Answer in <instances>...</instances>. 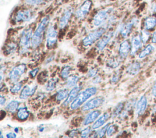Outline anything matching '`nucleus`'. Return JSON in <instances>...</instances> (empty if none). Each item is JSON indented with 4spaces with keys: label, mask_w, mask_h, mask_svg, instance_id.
Segmentation results:
<instances>
[{
    "label": "nucleus",
    "mask_w": 156,
    "mask_h": 138,
    "mask_svg": "<svg viewBox=\"0 0 156 138\" xmlns=\"http://www.w3.org/2000/svg\"><path fill=\"white\" fill-rule=\"evenodd\" d=\"M151 92H152V95L156 98V80H155L152 87V89H151Z\"/></svg>",
    "instance_id": "obj_43"
},
{
    "label": "nucleus",
    "mask_w": 156,
    "mask_h": 138,
    "mask_svg": "<svg viewBox=\"0 0 156 138\" xmlns=\"http://www.w3.org/2000/svg\"><path fill=\"white\" fill-rule=\"evenodd\" d=\"M108 27L105 24L102 26L99 27L94 29L92 32H90L82 40V44L85 47H88L92 45L93 43L99 40L107 32Z\"/></svg>",
    "instance_id": "obj_3"
},
{
    "label": "nucleus",
    "mask_w": 156,
    "mask_h": 138,
    "mask_svg": "<svg viewBox=\"0 0 156 138\" xmlns=\"http://www.w3.org/2000/svg\"><path fill=\"white\" fill-rule=\"evenodd\" d=\"M154 49H155V47L153 45L151 44H147L139 53L138 54L139 58H145L147 55L152 53V52L154 50Z\"/></svg>",
    "instance_id": "obj_23"
},
{
    "label": "nucleus",
    "mask_w": 156,
    "mask_h": 138,
    "mask_svg": "<svg viewBox=\"0 0 156 138\" xmlns=\"http://www.w3.org/2000/svg\"><path fill=\"white\" fill-rule=\"evenodd\" d=\"M105 102V98L102 96L95 97L86 102L82 106V111H87L93 109L101 106Z\"/></svg>",
    "instance_id": "obj_11"
},
{
    "label": "nucleus",
    "mask_w": 156,
    "mask_h": 138,
    "mask_svg": "<svg viewBox=\"0 0 156 138\" xmlns=\"http://www.w3.org/2000/svg\"><path fill=\"white\" fill-rule=\"evenodd\" d=\"M33 30L31 27L24 29L21 33L19 40L20 52L24 53L27 52L32 45V38Z\"/></svg>",
    "instance_id": "obj_4"
},
{
    "label": "nucleus",
    "mask_w": 156,
    "mask_h": 138,
    "mask_svg": "<svg viewBox=\"0 0 156 138\" xmlns=\"http://www.w3.org/2000/svg\"><path fill=\"white\" fill-rule=\"evenodd\" d=\"M97 92V88L92 86L85 89L84 91L80 92L76 98L71 103L70 108L72 110H74L81 106L83 103L89 99L91 97L94 95Z\"/></svg>",
    "instance_id": "obj_2"
},
{
    "label": "nucleus",
    "mask_w": 156,
    "mask_h": 138,
    "mask_svg": "<svg viewBox=\"0 0 156 138\" xmlns=\"http://www.w3.org/2000/svg\"><path fill=\"white\" fill-rule=\"evenodd\" d=\"M139 34H140V38L142 40V42H143V44H146L151 38V33L150 31H149L147 30H146L144 29H142L139 32Z\"/></svg>",
    "instance_id": "obj_28"
},
{
    "label": "nucleus",
    "mask_w": 156,
    "mask_h": 138,
    "mask_svg": "<svg viewBox=\"0 0 156 138\" xmlns=\"http://www.w3.org/2000/svg\"><path fill=\"white\" fill-rule=\"evenodd\" d=\"M115 32L113 30H109L105 32L104 35L96 43V48L98 50H102L105 49L112 38L115 35Z\"/></svg>",
    "instance_id": "obj_13"
},
{
    "label": "nucleus",
    "mask_w": 156,
    "mask_h": 138,
    "mask_svg": "<svg viewBox=\"0 0 156 138\" xmlns=\"http://www.w3.org/2000/svg\"><path fill=\"white\" fill-rule=\"evenodd\" d=\"M29 111L27 109L26 106L21 107L18 109L16 116L19 120H26L29 116Z\"/></svg>",
    "instance_id": "obj_24"
},
{
    "label": "nucleus",
    "mask_w": 156,
    "mask_h": 138,
    "mask_svg": "<svg viewBox=\"0 0 156 138\" xmlns=\"http://www.w3.org/2000/svg\"><path fill=\"white\" fill-rule=\"evenodd\" d=\"M136 102L135 99L130 100L126 103V105L125 106V110L127 111L131 110L135 106H136Z\"/></svg>",
    "instance_id": "obj_38"
},
{
    "label": "nucleus",
    "mask_w": 156,
    "mask_h": 138,
    "mask_svg": "<svg viewBox=\"0 0 156 138\" xmlns=\"http://www.w3.org/2000/svg\"><path fill=\"white\" fill-rule=\"evenodd\" d=\"M17 49V45L14 42H10L5 47V52L7 54H11L14 53Z\"/></svg>",
    "instance_id": "obj_32"
},
{
    "label": "nucleus",
    "mask_w": 156,
    "mask_h": 138,
    "mask_svg": "<svg viewBox=\"0 0 156 138\" xmlns=\"http://www.w3.org/2000/svg\"><path fill=\"white\" fill-rule=\"evenodd\" d=\"M98 72V69L95 67H91L88 72L87 73V76L89 78H93L97 74Z\"/></svg>",
    "instance_id": "obj_40"
},
{
    "label": "nucleus",
    "mask_w": 156,
    "mask_h": 138,
    "mask_svg": "<svg viewBox=\"0 0 156 138\" xmlns=\"http://www.w3.org/2000/svg\"><path fill=\"white\" fill-rule=\"evenodd\" d=\"M80 77L78 75H74L71 77H69L67 78L66 82V86L67 88H73L74 86H76L77 83L79 81Z\"/></svg>",
    "instance_id": "obj_27"
},
{
    "label": "nucleus",
    "mask_w": 156,
    "mask_h": 138,
    "mask_svg": "<svg viewBox=\"0 0 156 138\" xmlns=\"http://www.w3.org/2000/svg\"><path fill=\"white\" fill-rule=\"evenodd\" d=\"M49 22L50 18L49 16H46L41 19L35 30L33 33L32 38V47L36 48L42 43L44 35L46 33Z\"/></svg>",
    "instance_id": "obj_1"
},
{
    "label": "nucleus",
    "mask_w": 156,
    "mask_h": 138,
    "mask_svg": "<svg viewBox=\"0 0 156 138\" xmlns=\"http://www.w3.org/2000/svg\"><path fill=\"white\" fill-rule=\"evenodd\" d=\"M58 32L55 25L48 26L46 33V46L48 49L53 48L57 42Z\"/></svg>",
    "instance_id": "obj_8"
},
{
    "label": "nucleus",
    "mask_w": 156,
    "mask_h": 138,
    "mask_svg": "<svg viewBox=\"0 0 156 138\" xmlns=\"http://www.w3.org/2000/svg\"><path fill=\"white\" fill-rule=\"evenodd\" d=\"M91 131V130L90 126L86 127L85 128H84L83 130L80 131V136L82 137H87L90 134Z\"/></svg>",
    "instance_id": "obj_39"
},
{
    "label": "nucleus",
    "mask_w": 156,
    "mask_h": 138,
    "mask_svg": "<svg viewBox=\"0 0 156 138\" xmlns=\"http://www.w3.org/2000/svg\"><path fill=\"white\" fill-rule=\"evenodd\" d=\"M15 133H12V132H10L6 134V137L8 138H14L16 137V135Z\"/></svg>",
    "instance_id": "obj_47"
},
{
    "label": "nucleus",
    "mask_w": 156,
    "mask_h": 138,
    "mask_svg": "<svg viewBox=\"0 0 156 138\" xmlns=\"http://www.w3.org/2000/svg\"><path fill=\"white\" fill-rule=\"evenodd\" d=\"M6 102V99L5 98V97H4L3 95H1V99H0V104H1V106H2Z\"/></svg>",
    "instance_id": "obj_48"
},
{
    "label": "nucleus",
    "mask_w": 156,
    "mask_h": 138,
    "mask_svg": "<svg viewBox=\"0 0 156 138\" xmlns=\"http://www.w3.org/2000/svg\"><path fill=\"white\" fill-rule=\"evenodd\" d=\"M147 106V99L146 96H141L136 103V112L138 116H141L145 112Z\"/></svg>",
    "instance_id": "obj_19"
},
{
    "label": "nucleus",
    "mask_w": 156,
    "mask_h": 138,
    "mask_svg": "<svg viewBox=\"0 0 156 138\" xmlns=\"http://www.w3.org/2000/svg\"><path fill=\"white\" fill-rule=\"evenodd\" d=\"M73 13L74 10L72 7H68L65 9L58 20V27L60 29H64L68 25Z\"/></svg>",
    "instance_id": "obj_12"
},
{
    "label": "nucleus",
    "mask_w": 156,
    "mask_h": 138,
    "mask_svg": "<svg viewBox=\"0 0 156 138\" xmlns=\"http://www.w3.org/2000/svg\"><path fill=\"white\" fill-rule=\"evenodd\" d=\"M110 125V123H108L107 124H106L105 125H104V126H102L99 130H98V131L94 134L93 137H102L104 136V135L107 133V130L108 128Z\"/></svg>",
    "instance_id": "obj_33"
},
{
    "label": "nucleus",
    "mask_w": 156,
    "mask_h": 138,
    "mask_svg": "<svg viewBox=\"0 0 156 138\" xmlns=\"http://www.w3.org/2000/svg\"><path fill=\"white\" fill-rule=\"evenodd\" d=\"M117 131V126L116 125H109L107 130V135L108 136H110L115 134Z\"/></svg>",
    "instance_id": "obj_37"
},
{
    "label": "nucleus",
    "mask_w": 156,
    "mask_h": 138,
    "mask_svg": "<svg viewBox=\"0 0 156 138\" xmlns=\"http://www.w3.org/2000/svg\"><path fill=\"white\" fill-rule=\"evenodd\" d=\"M14 131L16 133H18L19 132V128L18 127H15L14 128Z\"/></svg>",
    "instance_id": "obj_51"
},
{
    "label": "nucleus",
    "mask_w": 156,
    "mask_h": 138,
    "mask_svg": "<svg viewBox=\"0 0 156 138\" xmlns=\"http://www.w3.org/2000/svg\"><path fill=\"white\" fill-rule=\"evenodd\" d=\"M37 88V86L35 84L33 85H26L22 89L20 98L22 100H25L30 96H32L35 92Z\"/></svg>",
    "instance_id": "obj_15"
},
{
    "label": "nucleus",
    "mask_w": 156,
    "mask_h": 138,
    "mask_svg": "<svg viewBox=\"0 0 156 138\" xmlns=\"http://www.w3.org/2000/svg\"><path fill=\"white\" fill-rule=\"evenodd\" d=\"M81 89H82L81 85H76L74 86L71 89V90L69 92L68 97L63 103V105L66 106H68L69 103H71L78 95Z\"/></svg>",
    "instance_id": "obj_17"
},
{
    "label": "nucleus",
    "mask_w": 156,
    "mask_h": 138,
    "mask_svg": "<svg viewBox=\"0 0 156 138\" xmlns=\"http://www.w3.org/2000/svg\"><path fill=\"white\" fill-rule=\"evenodd\" d=\"M69 94V91L67 88H63L59 89L56 94H55V98L57 101H62L63 100H65L68 97Z\"/></svg>",
    "instance_id": "obj_26"
},
{
    "label": "nucleus",
    "mask_w": 156,
    "mask_h": 138,
    "mask_svg": "<svg viewBox=\"0 0 156 138\" xmlns=\"http://www.w3.org/2000/svg\"><path fill=\"white\" fill-rule=\"evenodd\" d=\"M77 134V130L76 129H74V130H72L70 133H69V136L70 137H74L75 135H76Z\"/></svg>",
    "instance_id": "obj_49"
},
{
    "label": "nucleus",
    "mask_w": 156,
    "mask_h": 138,
    "mask_svg": "<svg viewBox=\"0 0 156 138\" xmlns=\"http://www.w3.org/2000/svg\"><path fill=\"white\" fill-rule=\"evenodd\" d=\"M101 112L100 110H94L89 112L85 117L83 124V125H88L94 122L100 116Z\"/></svg>",
    "instance_id": "obj_20"
},
{
    "label": "nucleus",
    "mask_w": 156,
    "mask_h": 138,
    "mask_svg": "<svg viewBox=\"0 0 156 138\" xmlns=\"http://www.w3.org/2000/svg\"><path fill=\"white\" fill-rule=\"evenodd\" d=\"M151 12H152L154 15H156V1L154 2L151 4Z\"/></svg>",
    "instance_id": "obj_46"
},
{
    "label": "nucleus",
    "mask_w": 156,
    "mask_h": 138,
    "mask_svg": "<svg viewBox=\"0 0 156 138\" xmlns=\"http://www.w3.org/2000/svg\"><path fill=\"white\" fill-rule=\"evenodd\" d=\"M130 43H131L130 55H135L136 53V52L142 47V46L143 44L139 33H136L132 36Z\"/></svg>",
    "instance_id": "obj_14"
},
{
    "label": "nucleus",
    "mask_w": 156,
    "mask_h": 138,
    "mask_svg": "<svg viewBox=\"0 0 156 138\" xmlns=\"http://www.w3.org/2000/svg\"><path fill=\"white\" fill-rule=\"evenodd\" d=\"M44 129V126H40V127H39V129H38V131H40V132H42V131H43V130Z\"/></svg>",
    "instance_id": "obj_50"
},
{
    "label": "nucleus",
    "mask_w": 156,
    "mask_h": 138,
    "mask_svg": "<svg viewBox=\"0 0 156 138\" xmlns=\"http://www.w3.org/2000/svg\"><path fill=\"white\" fill-rule=\"evenodd\" d=\"M20 102L17 100H12L8 103V104L5 106V109L10 112H15L20 105Z\"/></svg>",
    "instance_id": "obj_25"
},
{
    "label": "nucleus",
    "mask_w": 156,
    "mask_h": 138,
    "mask_svg": "<svg viewBox=\"0 0 156 138\" xmlns=\"http://www.w3.org/2000/svg\"><path fill=\"white\" fill-rule=\"evenodd\" d=\"M72 70V67L70 66H65L62 68V70L60 73V76L62 79L66 80L67 79L71 74Z\"/></svg>",
    "instance_id": "obj_30"
},
{
    "label": "nucleus",
    "mask_w": 156,
    "mask_h": 138,
    "mask_svg": "<svg viewBox=\"0 0 156 138\" xmlns=\"http://www.w3.org/2000/svg\"><path fill=\"white\" fill-rule=\"evenodd\" d=\"M138 23V19L136 17H133L127 22L121 24L119 27L118 32L122 38H126L132 33L133 27H136Z\"/></svg>",
    "instance_id": "obj_7"
},
{
    "label": "nucleus",
    "mask_w": 156,
    "mask_h": 138,
    "mask_svg": "<svg viewBox=\"0 0 156 138\" xmlns=\"http://www.w3.org/2000/svg\"><path fill=\"white\" fill-rule=\"evenodd\" d=\"M34 16L35 13L30 9H21L15 13L13 20L16 24H22L29 22Z\"/></svg>",
    "instance_id": "obj_6"
},
{
    "label": "nucleus",
    "mask_w": 156,
    "mask_h": 138,
    "mask_svg": "<svg viewBox=\"0 0 156 138\" xmlns=\"http://www.w3.org/2000/svg\"><path fill=\"white\" fill-rule=\"evenodd\" d=\"M110 117V114L108 112H105L102 114L100 117H99L94 122V123L92 125V129H98L99 128L101 127L102 125H104V123L107 122V120Z\"/></svg>",
    "instance_id": "obj_21"
},
{
    "label": "nucleus",
    "mask_w": 156,
    "mask_h": 138,
    "mask_svg": "<svg viewBox=\"0 0 156 138\" xmlns=\"http://www.w3.org/2000/svg\"><path fill=\"white\" fill-rule=\"evenodd\" d=\"M120 78V74L119 72H116L115 73L113 74L112 77V79H111V81H112V83H116L118 81L119 79Z\"/></svg>",
    "instance_id": "obj_41"
},
{
    "label": "nucleus",
    "mask_w": 156,
    "mask_h": 138,
    "mask_svg": "<svg viewBox=\"0 0 156 138\" xmlns=\"http://www.w3.org/2000/svg\"><path fill=\"white\" fill-rule=\"evenodd\" d=\"M58 81V79L57 78H52L49 79L46 85V91H52L54 90L57 87Z\"/></svg>",
    "instance_id": "obj_29"
},
{
    "label": "nucleus",
    "mask_w": 156,
    "mask_h": 138,
    "mask_svg": "<svg viewBox=\"0 0 156 138\" xmlns=\"http://www.w3.org/2000/svg\"><path fill=\"white\" fill-rule=\"evenodd\" d=\"M26 68V65L24 63H21L15 66L9 74V79L12 82H18L20 78L25 73Z\"/></svg>",
    "instance_id": "obj_10"
},
{
    "label": "nucleus",
    "mask_w": 156,
    "mask_h": 138,
    "mask_svg": "<svg viewBox=\"0 0 156 138\" xmlns=\"http://www.w3.org/2000/svg\"><path fill=\"white\" fill-rule=\"evenodd\" d=\"M92 6L91 0H85L81 5L76 10L74 15L77 19H84L89 13Z\"/></svg>",
    "instance_id": "obj_9"
},
{
    "label": "nucleus",
    "mask_w": 156,
    "mask_h": 138,
    "mask_svg": "<svg viewBox=\"0 0 156 138\" xmlns=\"http://www.w3.org/2000/svg\"><path fill=\"white\" fill-rule=\"evenodd\" d=\"M156 28V15H149L143 20V29L152 31Z\"/></svg>",
    "instance_id": "obj_18"
},
{
    "label": "nucleus",
    "mask_w": 156,
    "mask_h": 138,
    "mask_svg": "<svg viewBox=\"0 0 156 138\" xmlns=\"http://www.w3.org/2000/svg\"><path fill=\"white\" fill-rule=\"evenodd\" d=\"M45 0H24L26 4L29 6H37L42 4Z\"/></svg>",
    "instance_id": "obj_36"
},
{
    "label": "nucleus",
    "mask_w": 156,
    "mask_h": 138,
    "mask_svg": "<svg viewBox=\"0 0 156 138\" xmlns=\"http://www.w3.org/2000/svg\"><path fill=\"white\" fill-rule=\"evenodd\" d=\"M38 71H39V69H38V68L34 69H32V71H30L29 72V75L31 78H34V77L37 75V74Z\"/></svg>",
    "instance_id": "obj_42"
},
{
    "label": "nucleus",
    "mask_w": 156,
    "mask_h": 138,
    "mask_svg": "<svg viewBox=\"0 0 156 138\" xmlns=\"http://www.w3.org/2000/svg\"><path fill=\"white\" fill-rule=\"evenodd\" d=\"M113 8L108 7L101 9L97 12L92 19V24L94 26L99 27L105 25L111 15H112Z\"/></svg>",
    "instance_id": "obj_5"
},
{
    "label": "nucleus",
    "mask_w": 156,
    "mask_h": 138,
    "mask_svg": "<svg viewBox=\"0 0 156 138\" xmlns=\"http://www.w3.org/2000/svg\"><path fill=\"white\" fill-rule=\"evenodd\" d=\"M107 66L111 69H115L119 66V62L115 58H110L107 60Z\"/></svg>",
    "instance_id": "obj_35"
},
{
    "label": "nucleus",
    "mask_w": 156,
    "mask_h": 138,
    "mask_svg": "<svg viewBox=\"0 0 156 138\" xmlns=\"http://www.w3.org/2000/svg\"><path fill=\"white\" fill-rule=\"evenodd\" d=\"M151 40L152 43H153V44H156V30L154 31V32L151 34Z\"/></svg>",
    "instance_id": "obj_44"
},
{
    "label": "nucleus",
    "mask_w": 156,
    "mask_h": 138,
    "mask_svg": "<svg viewBox=\"0 0 156 138\" xmlns=\"http://www.w3.org/2000/svg\"><path fill=\"white\" fill-rule=\"evenodd\" d=\"M124 108V105L123 103L120 102L117 104V105L113 109V111L112 112V117H115L121 114V113L122 112Z\"/></svg>",
    "instance_id": "obj_31"
},
{
    "label": "nucleus",
    "mask_w": 156,
    "mask_h": 138,
    "mask_svg": "<svg viewBox=\"0 0 156 138\" xmlns=\"http://www.w3.org/2000/svg\"><path fill=\"white\" fill-rule=\"evenodd\" d=\"M141 64L138 61L133 62L130 64L126 69V72L130 75H136L140 71Z\"/></svg>",
    "instance_id": "obj_22"
},
{
    "label": "nucleus",
    "mask_w": 156,
    "mask_h": 138,
    "mask_svg": "<svg viewBox=\"0 0 156 138\" xmlns=\"http://www.w3.org/2000/svg\"><path fill=\"white\" fill-rule=\"evenodd\" d=\"M131 51V43L128 40H123L119 44L118 52L119 56L122 58H126Z\"/></svg>",
    "instance_id": "obj_16"
},
{
    "label": "nucleus",
    "mask_w": 156,
    "mask_h": 138,
    "mask_svg": "<svg viewBox=\"0 0 156 138\" xmlns=\"http://www.w3.org/2000/svg\"><path fill=\"white\" fill-rule=\"evenodd\" d=\"M23 86V84L21 82H16L10 88V91L12 94H16L20 91Z\"/></svg>",
    "instance_id": "obj_34"
},
{
    "label": "nucleus",
    "mask_w": 156,
    "mask_h": 138,
    "mask_svg": "<svg viewBox=\"0 0 156 138\" xmlns=\"http://www.w3.org/2000/svg\"><path fill=\"white\" fill-rule=\"evenodd\" d=\"M101 78L99 76H96L94 77H93V79L92 80V82L94 84H98L99 82H101Z\"/></svg>",
    "instance_id": "obj_45"
}]
</instances>
